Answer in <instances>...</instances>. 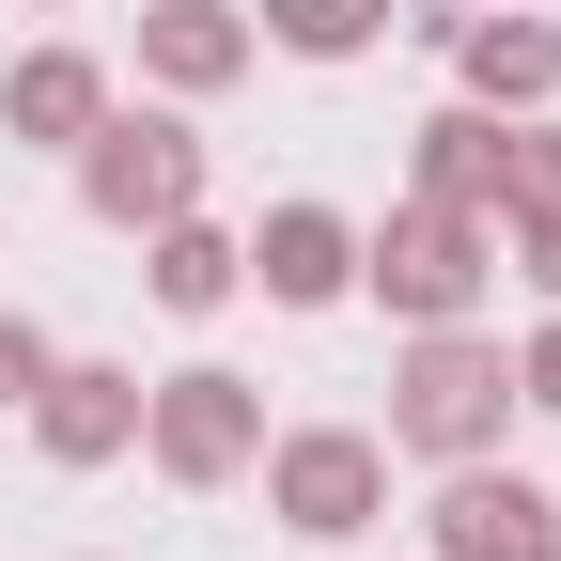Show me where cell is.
I'll list each match as a JSON object with an SVG mask.
<instances>
[{"instance_id": "cell-1", "label": "cell", "mask_w": 561, "mask_h": 561, "mask_svg": "<svg viewBox=\"0 0 561 561\" xmlns=\"http://www.w3.org/2000/svg\"><path fill=\"white\" fill-rule=\"evenodd\" d=\"M94 203H110V219H172V203H187V140L172 125H125L94 157Z\"/></svg>"}, {"instance_id": "cell-2", "label": "cell", "mask_w": 561, "mask_h": 561, "mask_svg": "<svg viewBox=\"0 0 561 561\" xmlns=\"http://www.w3.org/2000/svg\"><path fill=\"white\" fill-rule=\"evenodd\" d=\"M453 546L468 561H546V500H530V483H468V500H453Z\"/></svg>"}, {"instance_id": "cell-3", "label": "cell", "mask_w": 561, "mask_h": 561, "mask_svg": "<svg viewBox=\"0 0 561 561\" xmlns=\"http://www.w3.org/2000/svg\"><path fill=\"white\" fill-rule=\"evenodd\" d=\"M483 405H500V375H483L468 343H437V359H421V390H405L421 437H483Z\"/></svg>"}, {"instance_id": "cell-4", "label": "cell", "mask_w": 561, "mask_h": 561, "mask_svg": "<svg viewBox=\"0 0 561 561\" xmlns=\"http://www.w3.org/2000/svg\"><path fill=\"white\" fill-rule=\"evenodd\" d=\"M359 483H375L359 453H343V437H312L297 468H280V500H297V530H343V515H359Z\"/></svg>"}, {"instance_id": "cell-5", "label": "cell", "mask_w": 561, "mask_h": 561, "mask_svg": "<svg viewBox=\"0 0 561 561\" xmlns=\"http://www.w3.org/2000/svg\"><path fill=\"white\" fill-rule=\"evenodd\" d=\"M390 280H405L421 312H453V297H468V234H453V219H421V234L390 250Z\"/></svg>"}, {"instance_id": "cell-6", "label": "cell", "mask_w": 561, "mask_h": 561, "mask_svg": "<svg viewBox=\"0 0 561 561\" xmlns=\"http://www.w3.org/2000/svg\"><path fill=\"white\" fill-rule=\"evenodd\" d=\"M265 280H280V297H328V280H343V234L328 219H280L265 234Z\"/></svg>"}, {"instance_id": "cell-7", "label": "cell", "mask_w": 561, "mask_h": 561, "mask_svg": "<svg viewBox=\"0 0 561 561\" xmlns=\"http://www.w3.org/2000/svg\"><path fill=\"white\" fill-rule=\"evenodd\" d=\"M16 125H94V79H79V62H32V79H16Z\"/></svg>"}, {"instance_id": "cell-8", "label": "cell", "mask_w": 561, "mask_h": 561, "mask_svg": "<svg viewBox=\"0 0 561 561\" xmlns=\"http://www.w3.org/2000/svg\"><path fill=\"white\" fill-rule=\"evenodd\" d=\"M172 453H187V468H219V453H234V405H219V375L172 405Z\"/></svg>"}, {"instance_id": "cell-9", "label": "cell", "mask_w": 561, "mask_h": 561, "mask_svg": "<svg viewBox=\"0 0 561 561\" xmlns=\"http://www.w3.org/2000/svg\"><path fill=\"white\" fill-rule=\"evenodd\" d=\"M172 62H187V79H219V62H234V32H219V0H172Z\"/></svg>"}, {"instance_id": "cell-10", "label": "cell", "mask_w": 561, "mask_h": 561, "mask_svg": "<svg viewBox=\"0 0 561 561\" xmlns=\"http://www.w3.org/2000/svg\"><path fill=\"white\" fill-rule=\"evenodd\" d=\"M157 280H172V297L203 312V297H219V280H234V265H219V234H172V265H157Z\"/></svg>"}, {"instance_id": "cell-11", "label": "cell", "mask_w": 561, "mask_h": 561, "mask_svg": "<svg viewBox=\"0 0 561 561\" xmlns=\"http://www.w3.org/2000/svg\"><path fill=\"white\" fill-rule=\"evenodd\" d=\"M110 421H125V405H110V375H79V390H62V453H110Z\"/></svg>"}, {"instance_id": "cell-12", "label": "cell", "mask_w": 561, "mask_h": 561, "mask_svg": "<svg viewBox=\"0 0 561 561\" xmlns=\"http://www.w3.org/2000/svg\"><path fill=\"white\" fill-rule=\"evenodd\" d=\"M280 32H297V47H359V0H297Z\"/></svg>"}, {"instance_id": "cell-13", "label": "cell", "mask_w": 561, "mask_h": 561, "mask_svg": "<svg viewBox=\"0 0 561 561\" xmlns=\"http://www.w3.org/2000/svg\"><path fill=\"white\" fill-rule=\"evenodd\" d=\"M0 390H32V343H16V328H0Z\"/></svg>"}, {"instance_id": "cell-14", "label": "cell", "mask_w": 561, "mask_h": 561, "mask_svg": "<svg viewBox=\"0 0 561 561\" xmlns=\"http://www.w3.org/2000/svg\"><path fill=\"white\" fill-rule=\"evenodd\" d=\"M530 390H546V405H561V343H546V375H530Z\"/></svg>"}]
</instances>
